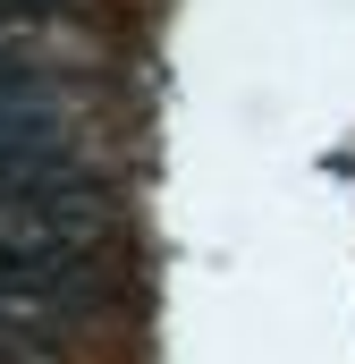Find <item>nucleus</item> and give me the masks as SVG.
<instances>
[{"label":"nucleus","instance_id":"obj_1","mask_svg":"<svg viewBox=\"0 0 355 364\" xmlns=\"http://www.w3.org/2000/svg\"><path fill=\"white\" fill-rule=\"evenodd\" d=\"M93 272L77 263V246H0V305H85Z\"/></svg>","mask_w":355,"mask_h":364},{"label":"nucleus","instance_id":"obj_2","mask_svg":"<svg viewBox=\"0 0 355 364\" xmlns=\"http://www.w3.org/2000/svg\"><path fill=\"white\" fill-rule=\"evenodd\" d=\"M43 102H51V77H43L34 60L0 51V110H43Z\"/></svg>","mask_w":355,"mask_h":364},{"label":"nucleus","instance_id":"obj_3","mask_svg":"<svg viewBox=\"0 0 355 364\" xmlns=\"http://www.w3.org/2000/svg\"><path fill=\"white\" fill-rule=\"evenodd\" d=\"M68 0H0V26H34V17H60Z\"/></svg>","mask_w":355,"mask_h":364}]
</instances>
